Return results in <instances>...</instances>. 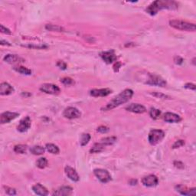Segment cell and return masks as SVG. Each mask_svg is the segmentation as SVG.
Wrapping results in <instances>:
<instances>
[{
	"label": "cell",
	"mask_w": 196,
	"mask_h": 196,
	"mask_svg": "<svg viewBox=\"0 0 196 196\" xmlns=\"http://www.w3.org/2000/svg\"><path fill=\"white\" fill-rule=\"evenodd\" d=\"M130 185H135L137 184V181L135 179H132L130 181Z\"/></svg>",
	"instance_id": "ee69618b"
},
{
	"label": "cell",
	"mask_w": 196,
	"mask_h": 196,
	"mask_svg": "<svg viewBox=\"0 0 196 196\" xmlns=\"http://www.w3.org/2000/svg\"><path fill=\"white\" fill-rule=\"evenodd\" d=\"M61 82L62 83H64L65 85H72L75 83L73 79H71L70 78H64L62 79H61Z\"/></svg>",
	"instance_id": "1f68e13d"
},
{
	"label": "cell",
	"mask_w": 196,
	"mask_h": 196,
	"mask_svg": "<svg viewBox=\"0 0 196 196\" xmlns=\"http://www.w3.org/2000/svg\"><path fill=\"white\" fill-rule=\"evenodd\" d=\"M170 26L176 29L181 30V31L185 32H195L196 25L194 23H190V22H185L182 20H177V19H173V20L169 21Z\"/></svg>",
	"instance_id": "3957f363"
},
{
	"label": "cell",
	"mask_w": 196,
	"mask_h": 196,
	"mask_svg": "<svg viewBox=\"0 0 196 196\" xmlns=\"http://www.w3.org/2000/svg\"><path fill=\"white\" fill-rule=\"evenodd\" d=\"M142 183L146 187H154L159 183V179L155 175H149L142 179Z\"/></svg>",
	"instance_id": "8fae6325"
},
{
	"label": "cell",
	"mask_w": 196,
	"mask_h": 196,
	"mask_svg": "<svg viewBox=\"0 0 196 196\" xmlns=\"http://www.w3.org/2000/svg\"><path fill=\"white\" fill-rule=\"evenodd\" d=\"M149 115H150L151 118H152L153 120H157L161 115V111L158 109L151 108L150 111H149Z\"/></svg>",
	"instance_id": "4dcf8cb0"
},
{
	"label": "cell",
	"mask_w": 196,
	"mask_h": 196,
	"mask_svg": "<svg viewBox=\"0 0 196 196\" xmlns=\"http://www.w3.org/2000/svg\"><path fill=\"white\" fill-rule=\"evenodd\" d=\"M100 57L107 64H112L113 62H117V57L115 54L113 50L103 51V52L100 53Z\"/></svg>",
	"instance_id": "9c48e42d"
},
{
	"label": "cell",
	"mask_w": 196,
	"mask_h": 196,
	"mask_svg": "<svg viewBox=\"0 0 196 196\" xmlns=\"http://www.w3.org/2000/svg\"><path fill=\"white\" fill-rule=\"evenodd\" d=\"M45 28L48 31L51 32H64V28L62 27L59 26L57 25H51V24H48L45 25Z\"/></svg>",
	"instance_id": "4316f807"
},
{
	"label": "cell",
	"mask_w": 196,
	"mask_h": 196,
	"mask_svg": "<svg viewBox=\"0 0 196 196\" xmlns=\"http://www.w3.org/2000/svg\"><path fill=\"white\" fill-rule=\"evenodd\" d=\"M28 147L26 145H22V144H19V145H16L14 147V151H15L16 153L19 154H24L26 152Z\"/></svg>",
	"instance_id": "83f0119b"
},
{
	"label": "cell",
	"mask_w": 196,
	"mask_h": 196,
	"mask_svg": "<svg viewBox=\"0 0 196 196\" xmlns=\"http://www.w3.org/2000/svg\"><path fill=\"white\" fill-rule=\"evenodd\" d=\"M127 111L135 113H143L147 111V109L143 105L139 104H131L126 107Z\"/></svg>",
	"instance_id": "9a60e30c"
},
{
	"label": "cell",
	"mask_w": 196,
	"mask_h": 196,
	"mask_svg": "<svg viewBox=\"0 0 196 196\" xmlns=\"http://www.w3.org/2000/svg\"><path fill=\"white\" fill-rule=\"evenodd\" d=\"M164 120L167 123H179L181 120V117L179 115L174 113H165L164 115Z\"/></svg>",
	"instance_id": "ac0fdd59"
},
{
	"label": "cell",
	"mask_w": 196,
	"mask_h": 196,
	"mask_svg": "<svg viewBox=\"0 0 196 196\" xmlns=\"http://www.w3.org/2000/svg\"><path fill=\"white\" fill-rule=\"evenodd\" d=\"M45 148H46V149H47L48 152H50V153H51V154H58L59 152H60V150H59V148L57 146L54 145V144H53V143L46 144Z\"/></svg>",
	"instance_id": "484cf974"
},
{
	"label": "cell",
	"mask_w": 196,
	"mask_h": 196,
	"mask_svg": "<svg viewBox=\"0 0 196 196\" xmlns=\"http://www.w3.org/2000/svg\"><path fill=\"white\" fill-rule=\"evenodd\" d=\"M0 28H1L0 31H1L2 33L6 34V35H12V32H11L10 30H9V28H6V27H5L3 25H0Z\"/></svg>",
	"instance_id": "8d00e7d4"
},
{
	"label": "cell",
	"mask_w": 196,
	"mask_h": 196,
	"mask_svg": "<svg viewBox=\"0 0 196 196\" xmlns=\"http://www.w3.org/2000/svg\"><path fill=\"white\" fill-rule=\"evenodd\" d=\"M0 44H1L2 45H10V44H9L8 41H4V40H1V41H0Z\"/></svg>",
	"instance_id": "7bdbcfd3"
},
{
	"label": "cell",
	"mask_w": 196,
	"mask_h": 196,
	"mask_svg": "<svg viewBox=\"0 0 196 196\" xmlns=\"http://www.w3.org/2000/svg\"><path fill=\"white\" fill-rule=\"evenodd\" d=\"M63 116L65 118L69 119V120H73V119H77L81 117V113L78 109L75 108V107H69L65 110Z\"/></svg>",
	"instance_id": "ba28073f"
},
{
	"label": "cell",
	"mask_w": 196,
	"mask_h": 196,
	"mask_svg": "<svg viewBox=\"0 0 196 196\" xmlns=\"http://www.w3.org/2000/svg\"><path fill=\"white\" fill-rule=\"evenodd\" d=\"M4 61L6 62V63L9 64H19V63H22V62H25L22 58L19 57L17 54H9L7 55H6L4 57Z\"/></svg>",
	"instance_id": "e0dca14e"
},
{
	"label": "cell",
	"mask_w": 196,
	"mask_h": 196,
	"mask_svg": "<svg viewBox=\"0 0 196 196\" xmlns=\"http://www.w3.org/2000/svg\"><path fill=\"white\" fill-rule=\"evenodd\" d=\"M174 165L176 167V168H184V164H183L181 162H179V161H175L174 162Z\"/></svg>",
	"instance_id": "60d3db41"
},
{
	"label": "cell",
	"mask_w": 196,
	"mask_h": 196,
	"mask_svg": "<svg viewBox=\"0 0 196 196\" xmlns=\"http://www.w3.org/2000/svg\"><path fill=\"white\" fill-rule=\"evenodd\" d=\"M72 192H73V189L71 187H70V186H63V187L60 188L57 191H55L53 193V195L67 196L71 195Z\"/></svg>",
	"instance_id": "44dd1931"
},
{
	"label": "cell",
	"mask_w": 196,
	"mask_h": 196,
	"mask_svg": "<svg viewBox=\"0 0 196 196\" xmlns=\"http://www.w3.org/2000/svg\"><path fill=\"white\" fill-rule=\"evenodd\" d=\"M65 172L67 177L73 181H78L80 180V176L76 170L70 166H66L65 168Z\"/></svg>",
	"instance_id": "2e32d148"
},
{
	"label": "cell",
	"mask_w": 196,
	"mask_h": 196,
	"mask_svg": "<svg viewBox=\"0 0 196 196\" xmlns=\"http://www.w3.org/2000/svg\"><path fill=\"white\" fill-rule=\"evenodd\" d=\"M174 62L176 65H181L183 62V59L181 57H179V56H176L174 58Z\"/></svg>",
	"instance_id": "ab89813d"
},
{
	"label": "cell",
	"mask_w": 196,
	"mask_h": 196,
	"mask_svg": "<svg viewBox=\"0 0 196 196\" xmlns=\"http://www.w3.org/2000/svg\"><path fill=\"white\" fill-rule=\"evenodd\" d=\"M120 66H121V64L118 63V62H117V63L115 64L114 66H113V68H114V71H115V72L118 71L119 68H120Z\"/></svg>",
	"instance_id": "b9f144b4"
},
{
	"label": "cell",
	"mask_w": 196,
	"mask_h": 196,
	"mask_svg": "<svg viewBox=\"0 0 196 196\" xmlns=\"http://www.w3.org/2000/svg\"><path fill=\"white\" fill-rule=\"evenodd\" d=\"M5 189H6V194L9 195H16V191H15V189L13 188H11V187H8V186H5Z\"/></svg>",
	"instance_id": "d6a6232c"
},
{
	"label": "cell",
	"mask_w": 196,
	"mask_h": 196,
	"mask_svg": "<svg viewBox=\"0 0 196 196\" xmlns=\"http://www.w3.org/2000/svg\"><path fill=\"white\" fill-rule=\"evenodd\" d=\"M32 190L38 195L45 196L49 195V191L47 190V189L45 186H43L41 184H40V183H38V184L33 185Z\"/></svg>",
	"instance_id": "ffe728a7"
},
{
	"label": "cell",
	"mask_w": 196,
	"mask_h": 196,
	"mask_svg": "<svg viewBox=\"0 0 196 196\" xmlns=\"http://www.w3.org/2000/svg\"><path fill=\"white\" fill-rule=\"evenodd\" d=\"M176 189L178 192H179L182 195H196V189H188L186 186L183 185H178L176 186Z\"/></svg>",
	"instance_id": "5bb4252c"
},
{
	"label": "cell",
	"mask_w": 196,
	"mask_h": 196,
	"mask_svg": "<svg viewBox=\"0 0 196 196\" xmlns=\"http://www.w3.org/2000/svg\"><path fill=\"white\" fill-rule=\"evenodd\" d=\"M32 121L29 117H25L22 120H20L19 122V126H17V130L20 133H25L27 130H28L30 127H31Z\"/></svg>",
	"instance_id": "7c38bea8"
},
{
	"label": "cell",
	"mask_w": 196,
	"mask_h": 196,
	"mask_svg": "<svg viewBox=\"0 0 196 196\" xmlns=\"http://www.w3.org/2000/svg\"><path fill=\"white\" fill-rule=\"evenodd\" d=\"M91 135L89 134V133H83V134H82L81 136V145L82 146V147H84V146H86L87 144L89 143V141L91 140Z\"/></svg>",
	"instance_id": "f546056e"
},
{
	"label": "cell",
	"mask_w": 196,
	"mask_h": 196,
	"mask_svg": "<svg viewBox=\"0 0 196 196\" xmlns=\"http://www.w3.org/2000/svg\"><path fill=\"white\" fill-rule=\"evenodd\" d=\"M133 96V91L131 89L124 90L120 94H119L118 95L113 97L105 107H102L101 110H103V111H108V110H113V109L125 104V103H127Z\"/></svg>",
	"instance_id": "6da1fadb"
},
{
	"label": "cell",
	"mask_w": 196,
	"mask_h": 196,
	"mask_svg": "<svg viewBox=\"0 0 196 196\" xmlns=\"http://www.w3.org/2000/svg\"><path fill=\"white\" fill-rule=\"evenodd\" d=\"M185 88H186V89H189V90H192V91H195L196 89V86L195 84H194V83H187L185 84Z\"/></svg>",
	"instance_id": "74e56055"
},
{
	"label": "cell",
	"mask_w": 196,
	"mask_h": 196,
	"mask_svg": "<svg viewBox=\"0 0 196 196\" xmlns=\"http://www.w3.org/2000/svg\"><path fill=\"white\" fill-rule=\"evenodd\" d=\"M105 147L106 146L104 145L101 142L94 143L93 147L90 149V152H91V153H98V152H100L105 149Z\"/></svg>",
	"instance_id": "7402d4cb"
},
{
	"label": "cell",
	"mask_w": 196,
	"mask_h": 196,
	"mask_svg": "<svg viewBox=\"0 0 196 196\" xmlns=\"http://www.w3.org/2000/svg\"><path fill=\"white\" fill-rule=\"evenodd\" d=\"M40 91L48 94H52V95H57L60 94L61 90L57 85L53 83H43L40 87Z\"/></svg>",
	"instance_id": "52a82bcc"
},
{
	"label": "cell",
	"mask_w": 196,
	"mask_h": 196,
	"mask_svg": "<svg viewBox=\"0 0 196 196\" xmlns=\"http://www.w3.org/2000/svg\"><path fill=\"white\" fill-rule=\"evenodd\" d=\"M14 92V88L7 82H3L0 84V94L2 96L9 95Z\"/></svg>",
	"instance_id": "d6986e66"
},
{
	"label": "cell",
	"mask_w": 196,
	"mask_h": 196,
	"mask_svg": "<svg viewBox=\"0 0 196 196\" xmlns=\"http://www.w3.org/2000/svg\"><path fill=\"white\" fill-rule=\"evenodd\" d=\"M117 138L116 136H109V137H106L101 139V143L107 147V146L113 145V143L117 142Z\"/></svg>",
	"instance_id": "d4e9b609"
},
{
	"label": "cell",
	"mask_w": 196,
	"mask_h": 196,
	"mask_svg": "<svg viewBox=\"0 0 196 196\" xmlns=\"http://www.w3.org/2000/svg\"><path fill=\"white\" fill-rule=\"evenodd\" d=\"M45 149L44 147H41V146H35V147H32L30 149V152L33 154V155H42V154L45 153Z\"/></svg>",
	"instance_id": "cb8c5ba5"
},
{
	"label": "cell",
	"mask_w": 196,
	"mask_h": 196,
	"mask_svg": "<svg viewBox=\"0 0 196 196\" xmlns=\"http://www.w3.org/2000/svg\"><path fill=\"white\" fill-rule=\"evenodd\" d=\"M14 70L15 71L19 72V73L22 74V75H32V70L30 69L27 68V67H23V66H14L13 67Z\"/></svg>",
	"instance_id": "603a6c76"
},
{
	"label": "cell",
	"mask_w": 196,
	"mask_h": 196,
	"mask_svg": "<svg viewBox=\"0 0 196 196\" xmlns=\"http://www.w3.org/2000/svg\"><path fill=\"white\" fill-rule=\"evenodd\" d=\"M109 130H110V129H109L107 126H99L97 130V132H99V133H108Z\"/></svg>",
	"instance_id": "e575fe53"
},
{
	"label": "cell",
	"mask_w": 196,
	"mask_h": 196,
	"mask_svg": "<svg viewBox=\"0 0 196 196\" xmlns=\"http://www.w3.org/2000/svg\"><path fill=\"white\" fill-rule=\"evenodd\" d=\"M36 165H37V167H38V168H41V169H42V168H45L48 165L47 159L44 158V157H42V158L38 159V160H37V162H36Z\"/></svg>",
	"instance_id": "f1b7e54d"
},
{
	"label": "cell",
	"mask_w": 196,
	"mask_h": 196,
	"mask_svg": "<svg viewBox=\"0 0 196 196\" xmlns=\"http://www.w3.org/2000/svg\"><path fill=\"white\" fill-rule=\"evenodd\" d=\"M177 2L174 1H169V0H157L151 3L147 8L146 11L148 14L151 15H155L163 9H170V10H175L178 9Z\"/></svg>",
	"instance_id": "7a4b0ae2"
},
{
	"label": "cell",
	"mask_w": 196,
	"mask_h": 196,
	"mask_svg": "<svg viewBox=\"0 0 196 196\" xmlns=\"http://www.w3.org/2000/svg\"><path fill=\"white\" fill-rule=\"evenodd\" d=\"M57 66L58 67H60L61 69H62V70H65L67 68V64L65 62H62V61H59L57 63Z\"/></svg>",
	"instance_id": "f35d334b"
},
{
	"label": "cell",
	"mask_w": 196,
	"mask_h": 196,
	"mask_svg": "<svg viewBox=\"0 0 196 196\" xmlns=\"http://www.w3.org/2000/svg\"><path fill=\"white\" fill-rule=\"evenodd\" d=\"M112 93V91L109 88H102V89H93L90 91V94L92 97H107L109 94Z\"/></svg>",
	"instance_id": "4fadbf2b"
},
{
	"label": "cell",
	"mask_w": 196,
	"mask_h": 196,
	"mask_svg": "<svg viewBox=\"0 0 196 196\" xmlns=\"http://www.w3.org/2000/svg\"><path fill=\"white\" fill-rule=\"evenodd\" d=\"M94 173L96 177L102 183H107L111 181V176L109 172L103 168H96L94 170Z\"/></svg>",
	"instance_id": "8992f818"
},
{
	"label": "cell",
	"mask_w": 196,
	"mask_h": 196,
	"mask_svg": "<svg viewBox=\"0 0 196 196\" xmlns=\"http://www.w3.org/2000/svg\"><path fill=\"white\" fill-rule=\"evenodd\" d=\"M165 137V133L162 130H152L149 132L148 140L152 146H155L161 142Z\"/></svg>",
	"instance_id": "277c9868"
},
{
	"label": "cell",
	"mask_w": 196,
	"mask_h": 196,
	"mask_svg": "<svg viewBox=\"0 0 196 196\" xmlns=\"http://www.w3.org/2000/svg\"><path fill=\"white\" fill-rule=\"evenodd\" d=\"M146 83L149 85L158 87H165L166 85V81L162 77L154 74H148V78Z\"/></svg>",
	"instance_id": "5b68a950"
},
{
	"label": "cell",
	"mask_w": 196,
	"mask_h": 196,
	"mask_svg": "<svg viewBox=\"0 0 196 196\" xmlns=\"http://www.w3.org/2000/svg\"><path fill=\"white\" fill-rule=\"evenodd\" d=\"M19 116V113H15V112H4V113H2L1 116H0V123H1V124L9 123H10L12 120L16 119Z\"/></svg>",
	"instance_id": "30bf717a"
},
{
	"label": "cell",
	"mask_w": 196,
	"mask_h": 196,
	"mask_svg": "<svg viewBox=\"0 0 196 196\" xmlns=\"http://www.w3.org/2000/svg\"><path fill=\"white\" fill-rule=\"evenodd\" d=\"M185 145V141L182 140V139H179V140H177L174 144L173 145V149H177V148H179L182 146Z\"/></svg>",
	"instance_id": "836d02e7"
},
{
	"label": "cell",
	"mask_w": 196,
	"mask_h": 196,
	"mask_svg": "<svg viewBox=\"0 0 196 196\" xmlns=\"http://www.w3.org/2000/svg\"><path fill=\"white\" fill-rule=\"evenodd\" d=\"M152 95H153L154 97H160L161 99H169V97L167 95H165V94H161V93H159V92H156V93H152Z\"/></svg>",
	"instance_id": "d590c367"
}]
</instances>
